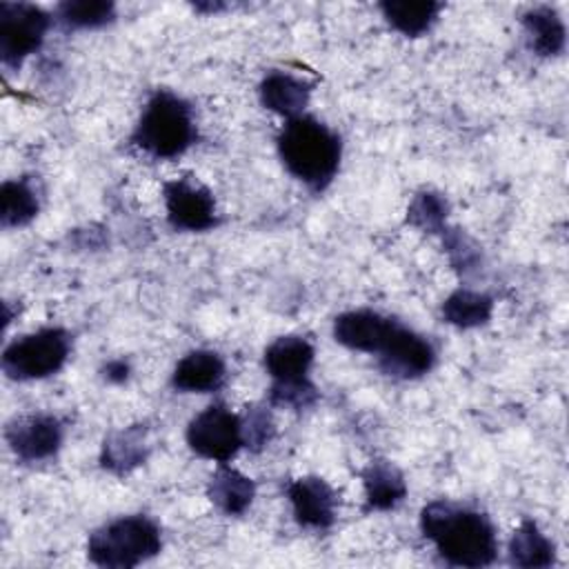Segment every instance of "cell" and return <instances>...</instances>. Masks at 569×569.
<instances>
[{"label": "cell", "instance_id": "603a6c76", "mask_svg": "<svg viewBox=\"0 0 569 569\" xmlns=\"http://www.w3.org/2000/svg\"><path fill=\"white\" fill-rule=\"evenodd\" d=\"M40 200L27 178L7 180L0 187V220L2 227H22L38 216Z\"/></svg>", "mask_w": 569, "mask_h": 569}, {"label": "cell", "instance_id": "d6986e66", "mask_svg": "<svg viewBox=\"0 0 569 569\" xmlns=\"http://www.w3.org/2000/svg\"><path fill=\"white\" fill-rule=\"evenodd\" d=\"M362 485H365L367 505L378 511L393 509L407 496V485L402 473L387 460L371 462L362 473Z\"/></svg>", "mask_w": 569, "mask_h": 569}, {"label": "cell", "instance_id": "9c48e42d", "mask_svg": "<svg viewBox=\"0 0 569 569\" xmlns=\"http://www.w3.org/2000/svg\"><path fill=\"white\" fill-rule=\"evenodd\" d=\"M380 365L387 373L402 378H418L427 373L436 362L433 347L416 331L407 329L398 320L391 322L380 349Z\"/></svg>", "mask_w": 569, "mask_h": 569}, {"label": "cell", "instance_id": "30bf717a", "mask_svg": "<svg viewBox=\"0 0 569 569\" xmlns=\"http://www.w3.org/2000/svg\"><path fill=\"white\" fill-rule=\"evenodd\" d=\"M4 438L20 460H47L62 445V425L49 413L20 416L7 425Z\"/></svg>", "mask_w": 569, "mask_h": 569}, {"label": "cell", "instance_id": "7c38bea8", "mask_svg": "<svg viewBox=\"0 0 569 569\" xmlns=\"http://www.w3.org/2000/svg\"><path fill=\"white\" fill-rule=\"evenodd\" d=\"M313 365V347L300 336L276 338L264 349V367L273 380V387L305 385L309 380V369Z\"/></svg>", "mask_w": 569, "mask_h": 569}, {"label": "cell", "instance_id": "3957f363", "mask_svg": "<svg viewBox=\"0 0 569 569\" xmlns=\"http://www.w3.org/2000/svg\"><path fill=\"white\" fill-rule=\"evenodd\" d=\"M196 140L191 107L171 91H156L142 109L131 142L153 158H176Z\"/></svg>", "mask_w": 569, "mask_h": 569}, {"label": "cell", "instance_id": "83f0119b", "mask_svg": "<svg viewBox=\"0 0 569 569\" xmlns=\"http://www.w3.org/2000/svg\"><path fill=\"white\" fill-rule=\"evenodd\" d=\"M129 376V365L124 360H111L104 367V378L111 382H124Z\"/></svg>", "mask_w": 569, "mask_h": 569}, {"label": "cell", "instance_id": "cb8c5ba5", "mask_svg": "<svg viewBox=\"0 0 569 569\" xmlns=\"http://www.w3.org/2000/svg\"><path fill=\"white\" fill-rule=\"evenodd\" d=\"M56 11L60 22L71 29H96L116 18V4L107 0H67Z\"/></svg>", "mask_w": 569, "mask_h": 569}, {"label": "cell", "instance_id": "5b68a950", "mask_svg": "<svg viewBox=\"0 0 569 569\" xmlns=\"http://www.w3.org/2000/svg\"><path fill=\"white\" fill-rule=\"evenodd\" d=\"M69 349V333L58 327H47L7 345L2 351V371L13 380L47 378L62 369Z\"/></svg>", "mask_w": 569, "mask_h": 569}, {"label": "cell", "instance_id": "d4e9b609", "mask_svg": "<svg viewBox=\"0 0 569 569\" xmlns=\"http://www.w3.org/2000/svg\"><path fill=\"white\" fill-rule=\"evenodd\" d=\"M447 211H449V204L440 193L420 191L409 202L407 220H409V224H413L422 231L436 233V231H442L445 220H447Z\"/></svg>", "mask_w": 569, "mask_h": 569}, {"label": "cell", "instance_id": "44dd1931", "mask_svg": "<svg viewBox=\"0 0 569 569\" xmlns=\"http://www.w3.org/2000/svg\"><path fill=\"white\" fill-rule=\"evenodd\" d=\"M380 11L385 20L400 31L402 36L416 38L431 29L438 20L442 4L440 2H380Z\"/></svg>", "mask_w": 569, "mask_h": 569}, {"label": "cell", "instance_id": "52a82bcc", "mask_svg": "<svg viewBox=\"0 0 569 569\" xmlns=\"http://www.w3.org/2000/svg\"><path fill=\"white\" fill-rule=\"evenodd\" d=\"M187 442L198 456L224 465L244 447L242 420L224 405H211L189 422Z\"/></svg>", "mask_w": 569, "mask_h": 569}, {"label": "cell", "instance_id": "ac0fdd59", "mask_svg": "<svg viewBox=\"0 0 569 569\" xmlns=\"http://www.w3.org/2000/svg\"><path fill=\"white\" fill-rule=\"evenodd\" d=\"M253 496H256V487H253L251 478L227 467V462L220 465L218 471L211 476L209 498L227 516L244 513L247 507L251 505Z\"/></svg>", "mask_w": 569, "mask_h": 569}, {"label": "cell", "instance_id": "277c9868", "mask_svg": "<svg viewBox=\"0 0 569 569\" xmlns=\"http://www.w3.org/2000/svg\"><path fill=\"white\" fill-rule=\"evenodd\" d=\"M162 547L158 525L147 516H124L96 529L87 542L93 565L127 569L153 558Z\"/></svg>", "mask_w": 569, "mask_h": 569}, {"label": "cell", "instance_id": "ffe728a7", "mask_svg": "<svg viewBox=\"0 0 569 569\" xmlns=\"http://www.w3.org/2000/svg\"><path fill=\"white\" fill-rule=\"evenodd\" d=\"M509 560L516 567H549L556 560L553 542L538 529L533 520H522L509 542Z\"/></svg>", "mask_w": 569, "mask_h": 569}, {"label": "cell", "instance_id": "8fae6325", "mask_svg": "<svg viewBox=\"0 0 569 569\" xmlns=\"http://www.w3.org/2000/svg\"><path fill=\"white\" fill-rule=\"evenodd\" d=\"M287 496L298 525L307 529H327L336 520V493L316 476H305L287 487Z\"/></svg>", "mask_w": 569, "mask_h": 569}, {"label": "cell", "instance_id": "7402d4cb", "mask_svg": "<svg viewBox=\"0 0 569 569\" xmlns=\"http://www.w3.org/2000/svg\"><path fill=\"white\" fill-rule=\"evenodd\" d=\"M493 300L487 293L458 289L442 302V318L460 329H473L489 322Z\"/></svg>", "mask_w": 569, "mask_h": 569}, {"label": "cell", "instance_id": "4316f807", "mask_svg": "<svg viewBox=\"0 0 569 569\" xmlns=\"http://www.w3.org/2000/svg\"><path fill=\"white\" fill-rule=\"evenodd\" d=\"M271 438H273V422H271L269 413L260 407H251L242 420L244 447L260 451L264 445H269Z\"/></svg>", "mask_w": 569, "mask_h": 569}, {"label": "cell", "instance_id": "4fadbf2b", "mask_svg": "<svg viewBox=\"0 0 569 569\" xmlns=\"http://www.w3.org/2000/svg\"><path fill=\"white\" fill-rule=\"evenodd\" d=\"M393 318H385L369 309L347 311L333 322V338L353 351L378 353Z\"/></svg>", "mask_w": 569, "mask_h": 569}, {"label": "cell", "instance_id": "5bb4252c", "mask_svg": "<svg viewBox=\"0 0 569 569\" xmlns=\"http://www.w3.org/2000/svg\"><path fill=\"white\" fill-rule=\"evenodd\" d=\"M224 360L209 349L189 351L173 369L171 385L184 393H209L224 382Z\"/></svg>", "mask_w": 569, "mask_h": 569}, {"label": "cell", "instance_id": "ba28073f", "mask_svg": "<svg viewBox=\"0 0 569 569\" xmlns=\"http://www.w3.org/2000/svg\"><path fill=\"white\" fill-rule=\"evenodd\" d=\"M164 207L171 227L180 231H207L218 222L211 191L189 178L164 184Z\"/></svg>", "mask_w": 569, "mask_h": 569}, {"label": "cell", "instance_id": "8992f818", "mask_svg": "<svg viewBox=\"0 0 569 569\" xmlns=\"http://www.w3.org/2000/svg\"><path fill=\"white\" fill-rule=\"evenodd\" d=\"M51 24L47 11L24 2H0V58L7 67H20L44 40Z\"/></svg>", "mask_w": 569, "mask_h": 569}, {"label": "cell", "instance_id": "9a60e30c", "mask_svg": "<svg viewBox=\"0 0 569 569\" xmlns=\"http://www.w3.org/2000/svg\"><path fill=\"white\" fill-rule=\"evenodd\" d=\"M149 456V440L144 425H131L118 431H111L100 451V462L111 473L124 476L140 467Z\"/></svg>", "mask_w": 569, "mask_h": 569}, {"label": "cell", "instance_id": "e0dca14e", "mask_svg": "<svg viewBox=\"0 0 569 569\" xmlns=\"http://www.w3.org/2000/svg\"><path fill=\"white\" fill-rule=\"evenodd\" d=\"M522 27L529 38L531 51H536L542 58L562 53L567 31H565V22L556 9H551V7L529 9L522 16Z\"/></svg>", "mask_w": 569, "mask_h": 569}, {"label": "cell", "instance_id": "6da1fadb", "mask_svg": "<svg viewBox=\"0 0 569 569\" xmlns=\"http://www.w3.org/2000/svg\"><path fill=\"white\" fill-rule=\"evenodd\" d=\"M420 529L449 565L487 567L496 558V529L476 509L433 500L420 511Z\"/></svg>", "mask_w": 569, "mask_h": 569}, {"label": "cell", "instance_id": "484cf974", "mask_svg": "<svg viewBox=\"0 0 569 569\" xmlns=\"http://www.w3.org/2000/svg\"><path fill=\"white\" fill-rule=\"evenodd\" d=\"M445 249L451 258V264L460 273H471L480 264V249L460 231V229H449L445 231Z\"/></svg>", "mask_w": 569, "mask_h": 569}, {"label": "cell", "instance_id": "7a4b0ae2", "mask_svg": "<svg viewBox=\"0 0 569 569\" xmlns=\"http://www.w3.org/2000/svg\"><path fill=\"white\" fill-rule=\"evenodd\" d=\"M278 153L287 171L311 189H325L340 164L338 133L311 116L287 120L278 133Z\"/></svg>", "mask_w": 569, "mask_h": 569}, {"label": "cell", "instance_id": "2e32d148", "mask_svg": "<svg viewBox=\"0 0 569 569\" xmlns=\"http://www.w3.org/2000/svg\"><path fill=\"white\" fill-rule=\"evenodd\" d=\"M258 93H260V102L269 111L291 120V118L302 116V111L309 102V96H311V87L307 82L293 78L291 73L271 71L260 82Z\"/></svg>", "mask_w": 569, "mask_h": 569}]
</instances>
